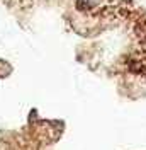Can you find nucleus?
Segmentation results:
<instances>
[{
  "label": "nucleus",
  "mask_w": 146,
  "mask_h": 150,
  "mask_svg": "<svg viewBox=\"0 0 146 150\" xmlns=\"http://www.w3.org/2000/svg\"><path fill=\"white\" fill-rule=\"evenodd\" d=\"M82 2H85V4H90V5H92V4H100L102 0H82Z\"/></svg>",
  "instance_id": "f257e3e1"
}]
</instances>
